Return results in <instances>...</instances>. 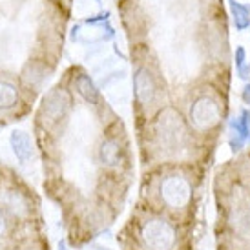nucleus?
Instances as JSON below:
<instances>
[{"label":"nucleus","instance_id":"1","mask_svg":"<svg viewBox=\"0 0 250 250\" xmlns=\"http://www.w3.org/2000/svg\"><path fill=\"white\" fill-rule=\"evenodd\" d=\"M225 119V101L221 93L210 84H203L192 90V99L188 103L187 121L194 133L210 135L219 130Z\"/></svg>","mask_w":250,"mask_h":250},{"label":"nucleus","instance_id":"2","mask_svg":"<svg viewBox=\"0 0 250 250\" xmlns=\"http://www.w3.org/2000/svg\"><path fill=\"white\" fill-rule=\"evenodd\" d=\"M194 135L188 121L172 106L163 108L153 121V139L165 153L187 152L194 143Z\"/></svg>","mask_w":250,"mask_h":250},{"label":"nucleus","instance_id":"3","mask_svg":"<svg viewBox=\"0 0 250 250\" xmlns=\"http://www.w3.org/2000/svg\"><path fill=\"white\" fill-rule=\"evenodd\" d=\"M159 199L170 212H185L192 205L195 192L194 175L185 168H174L161 177Z\"/></svg>","mask_w":250,"mask_h":250},{"label":"nucleus","instance_id":"4","mask_svg":"<svg viewBox=\"0 0 250 250\" xmlns=\"http://www.w3.org/2000/svg\"><path fill=\"white\" fill-rule=\"evenodd\" d=\"M139 236L148 250H177L179 245L177 227L163 215L146 217L139 229Z\"/></svg>","mask_w":250,"mask_h":250},{"label":"nucleus","instance_id":"5","mask_svg":"<svg viewBox=\"0 0 250 250\" xmlns=\"http://www.w3.org/2000/svg\"><path fill=\"white\" fill-rule=\"evenodd\" d=\"M133 91L139 106L148 108L153 106L159 97V83L157 75L153 73L150 66H139L133 73Z\"/></svg>","mask_w":250,"mask_h":250},{"label":"nucleus","instance_id":"6","mask_svg":"<svg viewBox=\"0 0 250 250\" xmlns=\"http://www.w3.org/2000/svg\"><path fill=\"white\" fill-rule=\"evenodd\" d=\"M229 223L237 236H250V201L245 197H236L229 208Z\"/></svg>","mask_w":250,"mask_h":250},{"label":"nucleus","instance_id":"7","mask_svg":"<svg viewBox=\"0 0 250 250\" xmlns=\"http://www.w3.org/2000/svg\"><path fill=\"white\" fill-rule=\"evenodd\" d=\"M229 141L234 152H239L247 141H250V111L243 110L229 123Z\"/></svg>","mask_w":250,"mask_h":250},{"label":"nucleus","instance_id":"8","mask_svg":"<svg viewBox=\"0 0 250 250\" xmlns=\"http://www.w3.org/2000/svg\"><path fill=\"white\" fill-rule=\"evenodd\" d=\"M121 153H123V148L119 145L117 139H110L103 141V145L99 148V155H101V161L106 167H117L119 161H121Z\"/></svg>","mask_w":250,"mask_h":250},{"label":"nucleus","instance_id":"9","mask_svg":"<svg viewBox=\"0 0 250 250\" xmlns=\"http://www.w3.org/2000/svg\"><path fill=\"white\" fill-rule=\"evenodd\" d=\"M232 21L237 31H245L250 28V6H245L237 0H229Z\"/></svg>","mask_w":250,"mask_h":250},{"label":"nucleus","instance_id":"10","mask_svg":"<svg viewBox=\"0 0 250 250\" xmlns=\"http://www.w3.org/2000/svg\"><path fill=\"white\" fill-rule=\"evenodd\" d=\"M44 110L48 113L51 121H57L59 117H62L64 111L68 110V99L64 93H53V95H49L48 103H44Z\"/></svg>","mask_w":250,"mask_h":250},{"label":"nucleus","instance_id":"11","mask_svg":"<svg viewBox=\"0 0 250 250\" xmlns=\"http://www.w3.org/2000/svg\"><path fill=\"white\" fill-rule=\"evenodd\" d=\"M11 145H13L17 157L22 163H26L31 157V143H29V137L24 132H15L13 137H11Z\"/></svg>","mask_w":250,"mask_h":250},{"label":"nucleus","instance_id":"12","mask_svg":"<svg viewBox=\"0 0 250 250\" xmlns=\"http://www.w3.org/2000/svg\"><path fill=\"white\" fill-rule=\"evenodd\" d=\"M77 91H79L86 101H90V103H95V101H97V90H95L93 83H91L86 75H81L77 79Z\"/></svg>","mask_w":250,"mask_h":250},{"label":"nucleus","instance_id":"13","mask_svg":"<svg viewBox=\"0 0 250 250\" xmlns=\"http://www.w3.org/2000/svg\"><path fill=\"white\" fill-rule=\"evenodd\" d=\"M15 99H17V91L13 86L7 83H0V106L2 108L11 106L15 103Z\"/></svg>","mask_w":250,"mask_h":250},{"label":"nucleus","instance_id":"14","mask_svg":"<svg viewBox=\"0 0 250 250\" xmlns=\"http://www.w3.org/2000/svg\"><path fill=\"white\" fill-rule=\"evenodd\" d=\"M236 68H237V73H239L241 79H247V77H249V68H247V51H245V48L236 49Z\"/></svg>","mask_w":250,"mask_h":250},{"label":"nucleus","instance_id":"15","mask_svg":"<svg viewBox=\"0 0 250 250\" xmlns=\"http://www.w3.org/2000/svg\"><path fill=\"white\" fill-rule=\"evenodd\" d=\"M241 99H243L245 104H247L250 108V83L247 84V86L243 88V91H241Z\"/></svg>","mask_w":250,"mask_h":250},{"label":"nucleus","instance_id":"16","mask_svg":"<svg viewBox=\"0 0 250 250\" xmlns=\"http://www.w3.org/2000/svg\"><path fill=\"white\" fill-rule=\"evenodd\" d=\"M6 217H4V214H2V210H0V236H4V232H6Z\"/></svg>","mask_w":250,"mask_h":250},{"label":"nucleus","instance_id":"17","mask_svg":"<svg viewBox=\"0 0 250 250\" xmlns=\"http://www.w3.org/2000/svg\"><path fill=\"white\" fill-rule=\"evenodd\" d=\"M59 249H61V250H68V249H66V245H64V243L59 245Z\"/></svg>","mask_w":250,"mask_h":250},{"label":"nucleus","instance_id":"18","mask_svg":"<svg viewBox=\"0 0 250 250\" xmlns=\"http://www.w3.org/2000/svg\"><path fill=\"white\" fill-rule=\"evenodd\" d=\"M234 250H249V249H234Z\"/></svg>","mask_w":250,"mask_h":250}]
</instances>
